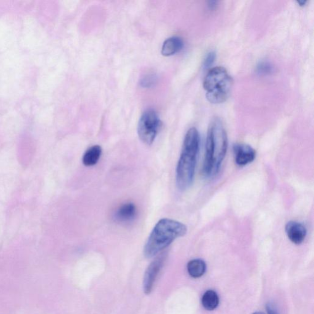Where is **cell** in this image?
Here are the masks:
<instances>
[{
	"label": "cell",
	"instance_id": "obj_1",
	"mask_svg": "<svg viewBox=\"0 0 314 314\" xmlns=\"http://www.w3.org/2000/svg\"><path fill=\"white\" fill-rule=\"evenodd\" d=\"M228 148L227 131L219 119L212 120L209 126L203 172L206 177L219 172Z\"/></svg>",
	"mask_w": 314,
	"mask_h": 314
},
{
	"label": "cell",
	"instance_id": "obj_2",
	"mask_svg": "<svg viewBox=\"0 0 314 314\" xmlns=\"http://www.w3.org/2000/svg\"><path fill=\"white\" fill-rule=\"evenodd\" d=\"M200 143L197 129H189L184 138L176 168V184L181 191L186 190L193 183Z\"/></svg>",
	"mask_w": 314,
	"mask_h": 314
},
{
	"label": "cell",
	"instance_id": "obj_20",
	"mask_svg": "<svg viewBox=\"0 0 314 314\" xmlns=\"http://www.w3.org/2000/svg\"><path fill=\"white\" fill-rule=\"evenodd\" d=\"M253 314H264L262 313H254Z\"/></svg>",
	"mask_w": 314,
	"mask_h": 314
},
{
	"label": "cell",
	"instance_id": "obj_17",
	"mask_svg": "<svg viewBox=\"0 0 314 314\" xmlns=\"http://www.w3.org/2000/svg\"><path fill=\"white\" fill-rule=\"evenodd\" d=\"M257 69L259 73L267 74L272 71V68L269 63H261L259 64Z\"/></svg>",
	"mask_w": 314,
	"mask_h": 314
},
{
	"label": "cell",
	"instance_id": "obj_3",
	"mask_svg": "<svg viewBox=\"0 0 314 314\" xmlns=\"http://www.w3.org/2000/svg\"><path fill=\"white\" fill-rule=\"evenodd\" d=\"M188 232L185 225L176 220L162 219L151 232L144 249L147 258H152L169 246L175 239L184 236Z\"/></svg>",
	"mask_w": 314,
	"mask_h": 314
},
{
	"label": "cell",
	"instance_id": "obj_18",
	"mask_svg": "<svg viewBox=\"0 0 314 314\" xmlns=\"http://www.w3.org/2000/svg\"><path fill=\"white\" fill-rule=\"evenodd\" d=\"M267 310L268 314H278L276 309L274 308V306L272 304H268L267 305Z\"/></svg>",
	"mask_w": 314,
	"mask_h": 314
},
{
	"label": "cell",
	"instance_id": "obj_10",
	"mask_svg": "<svg viewBox=\"0 0 314 314\" xmlns=\"http://www.w3.org/2000/svg\"><path fill=\"white\" fill-rule=\"evenodd\" d=\"M137 214V209L132 203H126L120 206L115 213V219L122 223L132 221Z\"/></svg>",
	"mask_w": 314,
	"mask_h": 314
},
{
	"label": "cell",
	"instance_id": "obj_9",
	"mask_svg": "<svg viewBox=\"0 0 314 314\" xmlns=\"http://www.w3.org/2000/svg\"><path fill=\"white\" fill-rule=\"evenodd\" d=\"M285 231L290 240L294 244H300L304 241L307 235L305 226L301 223L290 221L285 226Z\"/></svg>",
	"mask_w": 314,
	"mask_h": 314
},
{
	"label": "cell",
	"instance_id": "obj_12",
	"mask_svg": "<svg viewBox=\"0 0 314 314\" xmlns=\"http://www.w3.org/2000/svg\"><path fill=\"white\" fill-rule=\"evenodd\" d=\"M102 153V148L100 146H93L88 148L83 155V164L85 167L94 166L99 161Z\"/></svg>",
	"mask_w": 314,
	"mask_h": 314
},
{
	"label": "cell",
	"instance_id": "obj_7",
	"mask_svg": "<svg viewBox=\"0 0 314 314\" xmlns=\"http://www.w3.org/2000/svg\"><path fill=\"white\" fill-rule=\"evenodd\" d=\"M232 149L235 163L239 167H245L255 159L256 151L251 146L245 144H235Z\"/></svg>",
	"mask_w": 314,
	"mask_h": 314
},
{
	"label": "cell",
	"instance_id": "obj_14",
	"mask_svg": "<svg viewBox=\"0 0 314 314\" xmlns=\"http://www.w3.org/2000/svg\"><path fill=\"white\" fill-rule=\"evenodd\" d=\"M201 303L204 308L208 311H213L217 308L219 304V298L216 292L208 291L204 293L201 299Z\"/></svg>",
	"mask_w": 314,
	"mask_h": 314
},
{
	"label": "cell",
	"instance_id": "obj_11",
	"mask_svg": "<svg viewBox=\"0 0 314 314\" xmlns=\"http://www.w3.org/2000/svg\"><path fill=\"white\" fill-rule=\"evenodd\" d=\"M184 46L183 41L181 38L172 37L167 39L163 44L162 54L168 57L178 53Z\"/></svg>",
	"mask_w": 314,
	"mask_h": 314
},
{
	"label": "cell",
	"instance_id": "obj_15",
	"mask_svg": "<svg viewBox=\"0 0 314 314\" xmlns=\"http://www.w3.org/2000/svg\"><path fill=\"white\" fill-rule=\"evenodd\" d=\"M156 81V77L154 75H147L145 77L141 80V84L145 87H149L154 84Z\"/></svg>",
	"mask_w": 314,
	"mask_h": 314
},
{
	"label": "cell",
	"instance_id": "obj_19",
	"mask_svg": "<svg viewBox=\"0 0 314 314\" xmlns=\"http://www.w3.org/2000/svg\"><path fill=\"white\" fill-rule=\"evenodd\" d=\"M297 3H298L299 6H303L305 5L306 3H307V1H297Z\"/></svg>",
	"mask_w": 314,
	"mask_h": 314
},
{
	"label": "cell",
	"instance_id": "obj_5",
	"mask_svg": "<svg viewBox=\"0 0 314 314\" xmlns=\"http://www.w3.org/2000/svg\"><path fill=\"white\" fill-rule=\"evenodd\" d=\"M233 85V80L231 76L215 86L212 90L206 92L207 100L212 104H220L225 102L229 97Z\"/></svg>",
	"mask_w": 314,
	"mask_h": 314
},
{
	"label": "cell",
	"instance_id": "obj_4",
	"mask_svg": "<svg viewBox=\"0 0 314 314\" xmlns=\"http://www.w3.org/2000/svg\"><path fill=\"white\" fill-rule=\"evenodd\" d=\"M161 121L153 109H148L144 112L139 121L138 133L139 137L146 145H151L155 140Z\"/></svg>",
	"mask_w": 314,
	"mask_h": 314
},
{
	"label": "cell",
	"instance_id": "obj_13",
	"mask_svg": "<svg viewBox=\"0 0 314 314\" xmlns=\"http://www.w3.org/2000/svg\"><path fill=\"white\" fill-rule=\"evenodd\" d=\"M206 271V263L201 259H194L188 263V272L191 277L199 278L203 276Z\"/></svg>",
	"mask_w": 314,
	"mask_h": 314
},
{
	"label": "cell",
	"instance_id": "obj_16",
	"mask_svg": "<svg viewBox=\"0 0 314 314\" xmlns=\"http://www.w3.org/2000/svg\"><path fill=\"white\" fill-rule=\"evenodd\" d=\"M215 59V54L214 52H210L208 54V56H206L205 59V63H204V66L205 68H208L209 67H210L212 65L213 63H214Z\"/></svg>",
	"mask_w": 314,
	"mask_h": 314
},
{
	"label": "cell",
	"instance_id": "obj_6",
	"mask_svg": "<svg viewBox=\"0 0 314 314\" xmlns=\"http://www.w3.org/2000/svg\"><path fill=\"white\" fill-rule=\"evenodd\" d=\"M165 260V254H161L148 266L144 277L143 288L145 293L149 294L152 292L155 280L164 265Z\"/></svg>",
	"mask_w": 314,
	"mask_h": 314
},
{
	"label": "cell",
	"instance_id": "obj_8",
	"mask_svg": "<svg viewBox=\"0 0 314 314\" xmlns=\"http://www.w3.org/2000/svg\"><path fill=\"white\" fill-rule=\"evenodd\" d=\"M230 76L226 68L222 66L214 67L208 71L203 82V87L206 92L210 91L215 86L221 83Z\"/></svg>",
	"mask_w": 314,
	"mask_h": 314
}]
</instances>
